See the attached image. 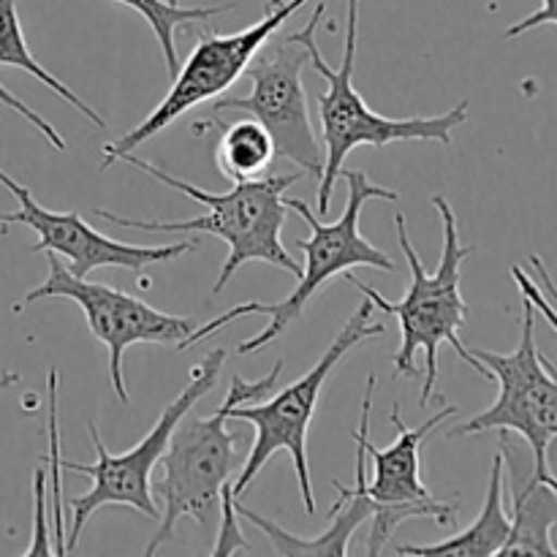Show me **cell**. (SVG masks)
<instances>
[{
  "label": "cell",
  "mask_w": 557,
  "mask_h": 557,
  "mask_svg": "<svg viewBox=\"0 0 557 557\" xmlns=\"http://www.w3.org/2000/svg\"><path fill=\"white\" fill-rule=\"evenodd\" d=\"M433 207L438 210L441 226H444V248H441V259L435 272H428V267L419 259L417 248H413L411 237H408L406 215L403 212L395 215L397 245L406 253L408 270H411V286L403 294L400 302H389L373 286H368L357 275L346 272V281L351 286H357L375 305V310H381L384 315H395L397 324H400V348L392 357L395 375L417 379L413 354L424 351V381L422 395H419V408H428L433 403L435 384H438V348L444 343H449L457 351V357L466 364H471L479 375L490 379L487 368L460 341V326H466L468 313H471L460 292V270L462 261L476 248L460 239L455 210H451V205L444 196H433Z\"/></svg>",
  "instance_id": "cell-1"
},
{
  "label": "cell",
  "mask_w": 557,
  "mask_h": 557,
  "mask_svg": "<svg viewBox=\"0 0 557 557\" xmlns=\"http://www.w3.org/2000/svg\"><path fill=\"white\" fill-rule=\"evenodd\" d=\"M117 163H128V166L139 169L147 177L158 180V183L169 185L177 194L194 199L196 205L207 207V212L199 218H190V221H141V218H123L96 207L92 215L114 223L120 228H136V232L147 234L205 232L223 239L228 248V256L221 267V275L212 283V294H221L226 288V283L232 281L234 272L243 264H248V261H264V264L277 267V270L299 275L297 259L286 250L281 234L288 215V205L283 194H286L288 185H294L302 177V172L245 180V183H234L232 190H226V194H212V190H201L199 185L156 166L152 161L136 158L134 152L120 156Z\"/></svg>",
  "instance_id": "cell-2"
},
{
  "label": "cell",
  "mask_w": 557,
  "mask_h": 557,
  "mask_svg": "<svg viewBox=\"0 0 557 557\" xmlns=\"http://www.w3.org/2000/svg\"><path fill=\"white\" fill-rule=\"evenodd\" d=\"M341 177L346 180L348 199L346 210L337 218L335 223H324V218L315 215L302 199H286L288 210L297 212L305 223L310 226L308 239H297V248L305 253V267L297 275V286L281 302H243L237 308L226 310L218 319L207 321V324L196 326L183 343H180V351H188V348L199 346L207 337H212L215 332H221L223 326H228L232 321L243 319V315H267V326L250 341L239 343L237 351L243 357L248 354L264 351L270 343H275L294 321L302 315V310L308 308L310 299L319 294V288L324 283H330L332 277L341 275V272L351 270V267H373V270H386L395 272V261L384 253V250L375 248L373 243H368L359 228V218H362V207L373 199L384 201H397L400 194L392 188H384V185H375L373 180L364 172H348V169H341Z\"/></svg>",
  "instance_id": "cell-3"
},
{
  "label": "cell",
  "mask_w": 557,
  "mask_h": 557,
  "mask_svg": "<svg viewBox=\"0 0 557 557\" xmlns=\"http://www.w3.org/2000/svg\"><path fill=\"white\" fill-rule=\"evenodd\" d=\"M346 47H343L341 65L326 63L319 47V22L326 5L321 3L302 30L292 33L294 41L308 49V60L319 76L326 79V92L319 98L321 134H324V172H321V190L315 215L326 218L332 205V190L341 180V169L348 152L357 147H386L392 141H438L451 147V134L468 120V101H460L449 112L435 117H384L364 103L362 92L354 85V65H357V38H359V0H346Z\"/></svg>",
  "instance_id": "cell-4"
},
{
  "label": "cell",
  "mask_w": 557,
  "mask_h": 557,
  "mask_svg": "<svg viewBox=\"0 0 557 557\" xmlns=\"http://www.w3.org/2000/svg\"><path fill=\"white\" fill-rule=\"evenodd\" d=\"M286 364L275 362V368L259 381H245L243 375H232L226 397L210 417L180 419L172 430L166 451L152 484V498H161V525L156 536L145 547V555H156L163 542L174 533L180 520H196L201 528L218 522L221 511V490L232 482L234 457H237L239 435L228 430V411L243 403H261L275 392L277 381Z\"/></svg>",
  "instance_id": "cell-5"
},
{
  "label": "cell",
  "mask_w": 557,
  "mask_h": 557,
  "mask_svg": "<svg viewBox=\"0 0 557 557\" xmlns=\"http://www.w3.org/2000/svg\"><path fill=\"white\" fill-rule=\"evenodd\" d=\"M375 305L364 299L351 319L343 324L335 341L324 351V357L308 370L299 381L292 386L281 389L277 395L264 397L261 403H243L228 411V422H248L253 424L256 438L248 451L239 476L232 482L234 498H243L245 490L253 484L261 468L277 455V451H288L294 460V471H297L299 495H302L305 515H315L313 500V482H310V460H308V428L313 422L315 406H319L321 389H324L326 379L335 373L337 364L364 341H375V337L386 335V324L373 321Z\"/></svg>",
  "instance_id": "cell-6"
},
{
  "label": "cell",
  "mask_w": 557,
  "mask_h": 557,
  "mask_svg": "<svg viewBox=\"0 0 557 557\" xmlns=\"http://www.w3.org/2000/svg\"><path fill=\"white\" fill-rule=\"evenodd\" d=\"M223 362H226V351H223V348H215V351L207 354L199 364H194L188 386L163 408L150 433H147L139 444L131 446L128 451H123V455H112V451L103 446L96 422H87L92 449H96V462H92V466H79V462L60 460V471L79 473V476L92 479V487L87 490L85 495H76V498L69 500L71 531L69 539H65V555L76 547L79 533L85 531L87 520H90L96 511H101L103 506H131V509H136L139 515L158 520L161 511H158L156 498H152V471H156L158 460H161L163 451H166L172 430L177 428L180 419L188 417L190 408H194L207 392L215 389L218 379H221Z\"/></svg>",
  "instance_id": "cell-7"
},
{
  "label": "cell",
  "mask_w": 557,
  "mask_h": 557,
  "mask_svg": "<svg viewBox=\"0 0 557 557\" xmlns=\"http://www.w3.org/2000/svg\"><path fill=\"white\" fill-rule=\"evenodd\" d=\"M520 326V346L515 351L495 354L484 348L471 351L487 368L490 379L498 381V400L468 424L451 430L446 438L455 441L490 430L522 435L533 451V476L539 482L555 484L549 449L557 438V379L553 362L536 346V308L525 297H522Z\"/></svg>",
  "instance_id": "cell-8"
},
{
  "label": "cell",
  "mask_w": 557,
  "mask_h": 557,
  "mask_svg": "<svg viewBox=\"0 0 557 557\" xmlns=\"http://www.w3.org/2000/svg\"><path fill=\"white\" fill-rule=\"evenodd\" d=\"M305 3H310V0H270L264 9V16L259 22H253V25L245 27V30L228 33V36H221V33L212 30L199 33V41H196L194 52L185 58V63H180L172 87L161 98V103L136 128H131L117 141H109L103 147L101 172L112 169L120 161V156L134 152L136 147H141L152 136H158L169 125L177 123L188 109L223 96L245 74V69L256 58V52L272 36H277L281 27Z\"/></svg>",
  "instance_id": "cell-9"
},
{
  "label": "cell",
  "mask_w": 557,
  "mask_h": 557,
  "mask_svg": "<svg viewBox=\"0 0 557 557\" xmlns=\"http://www.w3.org/2000/svg\"><path fill=\"white\" fill-rule=\"evenodd\" d=\"M305 65L308 49L294 41L292 33L281 38L272 36L245 69L253 82L250 96L212 98V112H248L272 136L275 156L319 180L324 172V147L310 120L302 82Z\"/></svg>",
  "instance_id": "cell-10"
},
{
  "label": "cell",
  "mask_w": 557,
  "mask_h": 557,
  "mask_svg": "<svg viewBox=\"0 0 557 557\" xmlns=\"http://www.w3.org/2000/svg\"><path fill=\"white\" fill-rule=\"evenodd\" d=\"M58 297L79 305L92 335L109 348V381H112L114 395L123 406L131 403L128 389H125L123 354L139 343H158V346L174 343V346H180L196 330L194 321L185 319V315L163 313V310L147 305L145 299L131 297V294L107 286V283H90L85 277H76L69 267L60 264L54 253H49L47 281L27 292L22 302L14 305V310L27 308L38 299Z\"/></svg>",
  "instance_id": "cell-11"
},
{
  "label": "cell",
  "mask_w": 557,
  "mask_h": 557,
  "mask_svg": "<svg viewBox=\"0 0 557 557\" xmlns=\"http://www.w3.org/2000/svg\"><path fill=\"white\" fill-rule=\"evenodd\" d=\"M0 185H5V190L20 205L16 212H0V226H16V223L30 226L38 234V243L30 248L33 253L65 256L71 261L69 270L76 277H87L98 267H123L131 272H145L147 267L174 261L185 253H196V248H199V239H183V243L156 245V248L120 243V239L96 232L79 215V210L52 212L41 207L33 199L30 190L16 183L11 174H5L3 169H0Z\"/></svg>",
  "instance_id": "cell-12"
},
{
  "label": "cell",
  "mask_w": 557,
  "mask_h": 557,
  "mask_svg": "<svg viewBox=\"0 0 557 557\" xmlns=\"http://www.w3.org/2000/svg\"><path fill=\"white\" fill-rule=\"evenodd\" d=\"M375 386H379V375L375 373L368 375V386H364V397H362V422H359V430L354 433V441H357V479H354V484H341L337 479L332 482L337 493H341V498H337L335 506H332L330 525L324 528V533H319V536L313 539L294 536V533H288L286 528L277 525L275 520H267V517H261L259 511L239 504V498L234 500V509H237L239 520L259 528V531L267 536V542H270L272 553L275 555L346 557L357 528L370 520V504H373V498L368 495V451H364V438L370 435V413H373Z\"/></svg>",
  "instance_id": "cell-13"
},
{
  "label": "cell",
  "mask_w": 557,
  "mask_h": 557,
  "mask_svg": "<svg viewBox=\"0 0 557 557\" xmlns=\"http://www.w3.org/2000/svg\"><path fill=\"white\" fill-rule=\"evenodd\" d=\"M460 413L457 406L441 408L438 413L428 419L419 428H406L400 417V403L392 406L389 422L397 428L395 444L379 449V446L370 441V435L364 438V451L373 460V482H368V495L379 504H411V500H424L430 498L428 484L422 482V466H419V451H422L424 438L433 433L438 424L449 422Z\"/></svg>",
  "instance_id": "cell-14"
},
{
  "label": "cell",
  "mask_w": 557,
  "mask_h": 557,
  "mask_svg": "<svg viewBox=\"0 0 557 557\" xmlns=\"http://www.w3.org/2000/svg\"><path fill=\"white\" fill-rule=\"evenodd\" d=\"M504 476L506 460L498 451L493 460V471H490L487 498H484V506L473 525H468L462 533H455V536L435 544H397L395 553L411 557H498L511 531L509 511H506Z\"/></svg>",
  "instance_id": "cell-15"
},
{
  "label": "cell",
  "mask_w": 557,
  "mask_h": 557,
  "mask_svg": "<svg viewBox=\"0 0 557 557\" xmlns=\"http://www.w3.org/2000/svg\"><path fill=\"white\" fill-rule=\"evenodd\" d=\"M511 531L498 557L542 555L555 557L553 528L557 525V484L539 482L531 473L525 484L511 476Z\"/></svg>",
  "instance_id": "cell-16"
},
{
  "label": "cell",
  "mask_w": 557,
  "mask_h": 557,
  "mask_svg": "<svg viewBox=\"0 0 557 557\" xmlns=\"http://www.w3.org/2000/svg\"><path fill=\"white\" fill-rule=\"evenodd\" d=\"M0 65L20 69V71H25V74L36 76V79L41 82L47 90H52L54 96L63 98L71 109H76L82 117L90 120L96 128H101V131L107 128V123H103V117L96 112V109L87 107V103L82 101V98L76 96L69 85H65V82H60L58 76L47 69V65L38 63V58L30 52V47H27L25 33H22L20 14H16V0H0Z\"/></svg>",
  "instance_id": "cell-17"
},
{
  "label": "cell",
  "mask_w": 557,
  "mask_h": 557,
  "mask_svg": "<svg viewBox=\"0 0 557 557\" xmlns=\"http://www.w3.org/2000/svg\"><path fill=\"white\" fill-rule=\"evenodd\" d=\"M272 161H275L272 136L253 117L239 120V123L223 128L215 150V163L223 177L232 180V183L256 180L270 169Z\"/></svg>",
  "instance_id": "cell-18"
},
{
  "label": "cell",
  "mask_w": 557,
  "mask_h": 557,
  "mask_svg": "<svg viewBox=\"0 0 557 557\" xmlns=\"http://www.w3.org/2000/svg\"><path fill=\"white\" fill-rule=\"evenodd\" d=\"M120 5H128L136 14L145 16L150 22L152 33H156L158 44H161L163 60H166L169 74H177L180 58H177V27L190 25V22H205L210 16L223 14V11H232L234 3L226 5H190L183 9L180 3H169V0H114Z\"/></svg>",
  "instance_id": "cell-19"
},
{
  "label": "cell",
  "mask_w": 557,
  "mask_h": 557,
  "mask_svg": "<svg viewBox=\"0 0 557 557\" xmlns=\"http://www.w3.org/2000/svg\"><path fill=\"white\" fill-rule=\"evenodd\" d=\"M408 520H435L444 528H457V506L441 504L433 495L424 500H411V504H379V500H373L368 520V555L375 557L384 553L395 528Z\"/></svg>",
  "instance_id": "cell-20"
},
{
  "label": "cell",
  "mask_w": 557,
  "mask_h": 557,
  "mask_svg": "<svg viewBox=\"0 0 557 557\" xmlns=\"http://www.w3.org/2000/svg\"><path fill=\"white\" fill-rule=\"evenodd\" d=\"M58 384L60 375L58 370H49L47 379V428H49V455L44 457L47 468L52 471V511H54V525H58V533H54V542H58V555H65V542H63V515H60V428H58Z\"/></svg>",
  "instance_id": "cell-21"
},
{
  "label": "cell",
  "mask_w": 557,
  "mask_h": 557,
  "mask_svg": "<svg viewBox=\"0 0 557 557\" xmlns=\"http://www.w3.org/2000/svg\"><path fill=\"white\" fill-rule=\"evenodd\" d=\"M234 493H232V482L223 484L221 490V511H218V542L212 547V555H234V553H250L248 539L243 536L239 531V517L237 509H234Z\"/></svg>",
  "instance_id": "cell-22"
},
{
  "label": "cell",
  "mask_w": 557,
  "mask_h": 557,
  "mask_svg": "<svg viewBox=\"0 0 557 557\" xmlns=\"http://www.w3.org/2000/svg\"><path fill=\"white\" fill-rule=\"evenodd\" d=\"M36 517H33V542L27 547L25 555H52V539L47 531V462L41 460V466L36 468Z\"/></svg>",
  "instance_id": "cell-23"
},
{
  "label": "cell",
  "mask_w": 557,
  "mask_h": 557,
  "mask_svg": "<svg viewBox=\"0 0 557 557\" xmlns=\"http://www.w3.org/2000/svg\"><path fill=\"white\" fill-rule=\"evenodd\" d=\"M0 103H3V107H9L11 112H14V114H20L22 120H27V123H30L33 128L38 131V134H44V136H47V141H49V145L54 147V150H60V152H63L65 147H69V145H65L63 134H60L58 128H52V125H49L47 120H44L41 114L36 112V109H30V107H27L25 101H20V98H16L14 92H11L9 87L3 85V82H0Z\"/></svg>",
  "instance_id": "cell-24"
},
{
  "label": "cell",
  "mask_w": 557,
  "mask_h": 557,
  "mask_svg": "<svg viewBox=\"0 0 557 557\" xmlns=\"http://www.w3.org/2000/svg\"><path fill=\"white\" fill-rule=\"evenodd\" d=\"M555 22H557L555 0H542V9H539L536 14L525 16V20H522V22L511 25L509 30L504 33V36L506 38H517V36H522V33H525V30H533V27H539V25H555Z\"/></svg>",
  "instance_id": "cell-25"
},
{
  "label": "cell",
  "mask_w": 557,
  "mask_h": 557,
  "mask_svg": "<svg viewBox=\"0 0 557 557\" xmlns=\"http://www.w3.org/2000/svg\"><path fill=\"white\" fill-rule=\"evenodd\" d=\"M511 275H515V277H517V283H520V286H522V297H525L528 302L533 305V308L542 310L544 319H547V321H549V326H553V330H555V313H553V305L544 302L542 294H539V288H536V286H531V283H528V277L522 275V270H511Z\"/></svg>",
  "instance_id": "cell-26"
},
{
  "label": "cell",
  "mask_w": 557,
  "mask_h": 557,
  "mask_svg": "<svg viewBox=\"0 0 557 557\" xmlns=\"http://www.w3.org/2000/svg\"><path fill=\"white\" fill-rule=\"evenodd\" d=\"M20 381V373H0V389H9Z\"/></svg>",
  "instance_id": "cell-27"
},
{
  "label": "cell",
  "mask_w": 557,
  "mask_h": 557,
  "mask_svg": "<svg viewBox=\"0 0 557 557\" xmlns=\"http://www.w3.org/2000/svg\"><path fill=\"white\" fill-rule=\"evenodd\" d=\"M169 3H180V0H169Z\"/></svg>",
  "instance_id": "cell-28"
}]
</instances>
